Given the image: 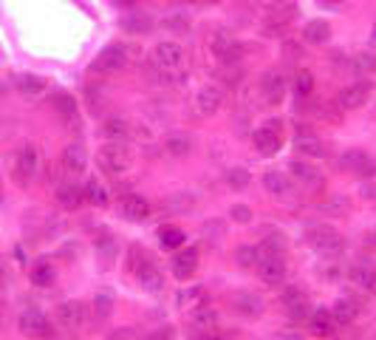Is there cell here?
Wrapping results in <instances>:
<instances>
[{
	"instance_id": "cell-1",
	"label": "cell",
	"mask_w": 376,
	"mask_h": 340,
	"mask_svg": "<svg viewBox=\"0 0 376 340\" xmlns=\"http://www.w3.org/2000/svg\"><path fill=\"white\" fill-rule=\"evenodd\" d=\"M153 62H156L159 72H165L167 77L179 80V77H184V74H187L190 57H187V51H184L179 43L165 40V43H159V46L153 48Z\"/></svg>"
},
{
	"instance_id": "cell-2",
	"label": "cell",
	"mask_w": 376,
	"mask_h": 340,
	"mask_svg": "<svg viewBox=\"0 0 376 340\" xmlns=\"http://www.w3.org/2000/svg\"><path fill=\"white\" fill-rule=\"evenodd\" d=\"M306 241H309V247H314V250L323 252V255H337V252L342 250L340 233L331 230V227H326V224L309 227V230H306Z\"/></svg>"
},
{
	"instance_id": "cell-3",
	"label": "cell",
	"mask_w": 376,
	"mask_h": 340,
	"mask_svg": "<svg viewBox=\"0 0 376 340\" xmlns=\"http://www.w3.org/2000/svg\"><path fill=\"white\" fill-rule=\"evenodd\" d=\"M97 162H99V168H102L108 176H119V173L127 170L130 156H127V151H125L119 142H108V145H102Z\"/></svg>"
},
{
	"instance_id": "cell-4",
	"label": "cell",
	"mask_w": 376,
	"mask_h": 340,
	"mask_svg": "<svg viewBox=\"0 0 376 340\" xmlns=\"http://www.w3.org/2000/svg\"><path fill=\"white\" fill-rule=\"evenodd\" d=\"M125 65H127V48L119 46V43H111L94 60V72H99V74H116V72H122Z\"/></svg>"
},
{
	"instance_id": "cell-5",
	"label": "cell",
	"mask_w": 376,
	"mask_h": 340,
	"mask_svg": "<svg viewBox=\"0 0 376 340\" xmlns=\"http://www.w3.org/2000/svg\"><path fill=\"white\" fill-rule=\"evenodd\" d=\"M37 168H40V154L34 145H23L15 156V179L20 184H29L34 176H37Z\"/></svg>"
},
{
	"instance_id": "cell-6",
	"label": "cell",
	"mask_w": 376,
	"mask_h": 340,
	"mask_svg": "<svg viewBox=\"0 0 376 340\" xmlns=\"http://www.w3.org/2000/svg\"><path fill=\"white\" fill-rule=\"evenodd\" d=\"M252 142H255V148H258L263 156H274V154L280 151V122L272 119V122H266L263 128H258V130L252 133Z\"/></svg>"
},
{
	"instance_id": "cell-7",
	"label": "cell",
	"mask_w": 376,
	"mask_h": 340,
	"mask_svg": "<svg viewBox=\"0 0 376 340\" xmlns=\"http://www.w3.org/2000/svg\"><path fill=\"white\" fill-rule=\"evenodd\" d=\"M258 276H260V281L269 284V287L283 284V278H286V261H283V255H269V252H263V255L258 258Z\"/></svg>"
},
{
	"instance_id": "cell-8",
	"label": "cell",
	"mask_w": 376,
	"mask_h": 340,
	"mask_svg": "<svg viewBox=\"0 0 376 340\" xmlns=\"http://www.w3.org/2000/svg\"><path fill=\"white\" fill-rule=\"evenodd\" d=\"M20 332L26 334V337H34V340H43V337H48L51 334V320L40 312V309H26L23 315H20Z\"/></svg>"
},
{
	"instance_id": "cell-9",
	"label": "cell",
	"mask_w": 376,
	"mask_h": 340,
	"mask_svg": "<svg viewBox=\"0 0 376 340\" xmlns=\"http://www.w3.org/2000/svg\"><path fill=\"white\" fill-rule=\"evenodd\" d=\"M57 320L62 329H83L88 320V306L80 301H65L57 306Z\"/></svg>"
},
{
	"instance_id": "cell-10",
	"label": "cell",
	"mask_w": 376,
	"mask_h": 340,
	"mask_svg": "<svg viewBox=\"0 0 376 340\" xmlns=\"http://www.w3.org/2000/svg\"><path fill=\"white\" fill-rule=\"evenodd\" d=\"M133 269H136V281L141 284V290L159 292V290L165 287V276H162V269L153 264V258H141Z\"/></svg>"
},
{
	"instance_id": "cell-11",
	"label": "cell",
	"mask_w": 376,
	"mask_h": 340,
	"mask_svg": "<svg viewBox=\"0 0 376 340\" xmlns=\"http://www.w3.org/2000/svg\"><path fill=\"white\" fill-rule=\"evenodd\" d=\"M342 168L359 179H373L376 176V159L365 151H348L342 156Z\"/></svg>"
},
{
	"instance_id": "cell-12",
	"label": "cell",
	"mask_w": 376,
	"mask_h": 340,
	"mask_svg": "<svg viewBox=\"0 0 376 340\" xmlns=\"http://www.w3.org/2000/svg\"><path fill=\"white\" fill-rule=\"evenodd\" d=\"M209 48H212V54H215L221 62H235L238 54H241V46H238V40H235L230 32H215V34L209 37Z\"/></svg>"
},
{
	"instance_id": "cell-13",
	"label": "cell",
	"mask_w": 376,
	"mask_h": 340,
	"mask_svg": "<svg viewBox=\"0 0 376 340\" xmlns=\"http://www.w3.org/2000/svg\"><path fill=\"white\" fill-rule=\"evenodd\" d=\"M368 100H370V86H368V83H351V86H345V88L340 91V97H337V102H340L342 111H356V108H362Z\"/></svg>"
},
{
	"instance_id": "cell-14",
	"label": "cell",
	"mask_w": 376,
	"mask_h": 340,
	"mask_svg": "<svg viewBox=\"0 0 376 340\" xmlns=\"http://www.w3.org/2000/svg\"><path fill=\"white\" fill-rule=\"evenodd\" d=\"M221 105H223V94H221L215 86H204V88L195 94V111H198L201 116H212V114H218Z\"/></svg>"
},
{
	"instance_id": "cell-15",
	"label": "cell",
	"mask_w": 376,
	"mask_h": 340,
	"mask_svg": "<svg viewBox=\"0 0 376 340\" xmlns=\"http://www.w3.org/2000/svg\"><path fill=\"white\" fill-rule=\"evenodd\" d=\"M195 266H198V252L195 250H179L176 255H173V276L176 278H181V281H187V278H193L195 276Z\"/></svg>"
},
{
	"instance_id": "cell-16",
	"label": "cell",
	"mask_w": 376,
	"mask_h": 340,
	"mask_svg": "<svg viewBox=\"0 0 376 340\" xmlns=\"http://www.w3.org/2000/svg\"><path fill=\"white\" fill-rule=\"evenodd\" d=\"M260 91H263V100L269 105H277L283 97H286V77L277 74V72H269L263 80H260Z\"/></svg>"
},
{
	"instance_id": "cell-17",
	"label": "cell",
	"mask_w": 376,
	"mask_h": 340,
	"mask_svg": "<svg viewBox=\"0 0 376 340\" xmlns=\"http://www.w3.org/2000/svg\"><path fill=\"white\" fill-rule=\"evenodd\" d=\"M122 216H125L127 222H144V219L150 216V204H147V198L139 196V193L125 196V198H122Z\"/></svg>"
},
{
	"instance_id": "cell-18",
	"label": "cell",
	"mask_w": 376,
	"mask_h": 340,
	"mask_svg": "<svg viewBox=\"0 0 376 340\" xmlns=\"http://www.w3.org/2000/svg\"><path fill=\"white\" fill-rule=\"evenodd\" d=\"M212 332H218V312L201 304L193 312V334H212Z\"/></svg>"
},
{
	"instance_id": "cell-19",
	"label": "cell",
	"mask_w": 376,
	"mask_h": 340,
	"mask_svg": "<svg viewBox=\"0 0 376 340\" xmlns=\"http://www.w3.org/2000/svg\"><path fill=\"white\" fill-rule=\"evenodd\" d=\"M294 148L300 151V154H309V156H323L326 154V145H323V140L317 133H312V130H297V136H294Z\"/></svg>"
},
{
	"instance_id": "cell-20",
	"label": "cell",
	"mask_w": 376,
	"mask_h": 340,
	"mask_svg": "<svg viewBox=\"0 0 376 340\" xmlns=\"http://www.w3.org/2000/svg\"><path fill=\"white\" fill-rule=\"evenodd\" d=\"M263 309H266V304H263L260 295H255V292H241V295H235V312H241L244 318H260Z\"/></svg>"
},
{
	"instance_id": "cell-21",
	"label": "cell",
	"mask_w": 376,
	"mask_h": 340,
	"mask_svg": "<svg viewBox=\"0 0 376 340\" xmlns=\"http://www.w3.org/2000/svg\"><path fill=\"white\" fill-rule=\"evenodd\" d=\"M60 162H62V168H65L68 173H83V170H85V165H88L85 148H83V145H68V148L62 151Z\"/></svg>"
},
{
	"instance_id": "cell-22",
	"label": "cell",
	"mask_w": 376,
	"mask_h": 340,
	"mask_svg": "<svg viewBox=\"0 0 376 340\" xmlns=\"http://www.w3.org/2000/svg\"><path fill=\"white\" fill-rule=\"evenodd\" d=\"M309 329H312V334H317V337L334 334L337 323H334V318H331V309H314V312L309 315Z\"/></svg>"
},
{
	"instance_id": "cell-23",
	"label": "cell",
	"mask_w": 376,
	"mask_h": 340,
	"mask_svg": "<svg viewBox=\"0 0 376 340\" xmlns=\"http://www.w3.org/2000/svg\"><path fill=\"white\" fill-rule=\"evenodd\" d=\"M291 176H294L297 182H303L306 187H320V184H323L320 170H317L314 165H309V162H291Z\"/></svg>"
},
{
	"instance_id": "cell-24",
	"label": "cell",
	"mask_w": 376,
	"mask_h": 340,
	"mask_svg": "<svg viewBox=\"0 0 376 340\" xmlns=\"http://www.w3.org/2000/svg\"><path fill=\"white\" fill-rule=\"evenodd\" d=\"M303 37H306V43H312V46H323V43H328V37H331V26H328L326 20H309Z\"/></svg>"
},
{
	"instance_id": "cell-25",
	"label": "cell",
	"mask_w": 376,
	"mask_h": 340,
	"mask_svg": "<svg viewBox=\"0 0 376 340\" xmlns=\"http://www.w3.org/2000/svg\"><path fill=\"white\" fill-rule=\"evenodd\" d=\"M184 230L181 227H173V224H165V227H159V244L165 247V250H181L184 247Z\"/></svg>"
},
{
	"instance_id": "cell-26",
	"label": "cell",
	"mask_w": 376,
	"mask_h": 340,
	"mask_svg": "<svg viewBox=\"0 0 376 340\" xmlns=\"http://www.w3.org/2000/svg\"><path fill=\"white\" fill-rule=\"evenodd\" d=\"M165 151L170 156H187L193 151V140L187 133H170L167 140H165Z\"/></svg>"
},
{
	"instance_id": "cell-27",
	"label": "cell",
	"mask_w": 376,
	"mask_h": 340,
	"mask_svg": "<svg viewBox=\"0 0 376 340\" xmlns=\"http://www.w3.org/2000/svg\"><path fill=\"white\" fill-rule=\"evenodd\" d=\"M15 86H18L26 97H37V94L46 91V80L37 77V74H18V77H15Z\"/></svg>"
},
{
	"instance_id": "cell-28",
	"label": "cell",
	"mask_w": 376,
	"mask_h": 340,
	"mask_svg": "<svg viewBox=\"0 0 376 340\" xmlns=\"http://www.w3.org/2000/svg\"><path fill=\"white\" fill-rule=\"evenodd\" d=\"M83 198H85V190L77 184H60V190H57V201L62 208H77Z\"/></svg>"
},
{
	"instance_id": "cell-29",
	"label": "cell",
	"mask_w": 376,
	"mask_h": 340,
	"mask_svg": "<svg viewBox=\"0 0 376 340\" xmlns=\"http://www.w3.org/2000/svg\"><path fill=\"white\" fill-rule=\"evenodd\" d=\"M283 304H286V309L291 312V318H303V315H309L306 298H303V292H300V290H288V292L283 295Z\"/></svg>"
},
{
	"instance_id": "cell-30",
	"label": "cell",
	"mask_w": 376,
	"mask_h": 340,
	"mask_svg": "<svg viewBox=\"0 0 376 340\" xmlns=\"http://www.w3.org/2000/svg\"><path fill=\"white\" fill-rule=\"evenodd\" d=\"M351 281L362 290H373L376 287V269H370L365 264H356V266H351Z\"/></svg>"
},
{
	"instance_id": "cell-31",
	"label": "cell",
	"mask_w": 376,
	"mask_h": 340,
	"mask_svg": "<svg viewBox=\"0 0 376 340\" xmlns=\"http://www.w3.org/2000/svg\"><path fill=\"white\" fill-rule=\"evenodd\" d=\"M54 111H57L65 122H74V119H77V102H74L71 94H57V97H54Z\"/></svg>"
},
{
	"instance_id": "cell-32",
	"label": "cell",
	"mask_w": 376,
	"mask_h": 340,
	"mask_svg": "<svg viewBox=\"0 0 376 340\" xmlns=\"http://www.w3.org/2000/svg\"><path fill=\"white\" fill-rule=\"evenodd\" d=\"M204 298H207L204 287H187V290L179 292V306H184V309H198V306L204 304Z\"/></svg>"
},
{
	"instance_id": "cell-33",
	"label": "cell",
	"mask_w": 376,
	"mask_h": 340,
	"mask_svg": "<svg viewBox=\"0 0 376 340\" xmlns=\"http://www.w3.org/2000/svg\"><path fill=\"white\" fill-rule=\"evenodd\" d=\"M331 318H334L337 326H348V323L356 318V306H354L351 301H337V304L331 306Z\"/></svg>"
},
{
	"instance_id": "cell-34",
	"label": "cell",
	"mask_w": 376,
	"mask_h": 340,
	"mask_svg": "<svg viewBox=\"0 0 376 340\" xmlns=\"http://www.w3.org/2000/svg\"><path fill=\"white\" fill-rule=\"evenodd\" d=\"M263 187H266L272 196H283V193L288 190V182H286V176H283L280 170H269V173H263Z\"/></svg>"
},
{
	"instance_id": "cell-35",
	"label": "cell",
	"mask_w": 376,
	"mask_h": 340,
	"mask_svg": "<svg viewBox=\"0 0 376 340\" xmlns=\"http://www.w3.org/2000/svg\"><path fill=\"white\" fill-rule=\"evenodd\" d=\"M122 29H125L127 34H144V32L150 29V18H144V15H136V12H130L127 18H122Z\"/></svg>"
},
{
	"instance_id": "cell-36",
	"label": "cell",
	"mask_w": 376,
	"mask_h": 340,
	"mask_svg": "<svg viewBox=\"0 0 376 340\" xmlns=\"http://www.w3.org/2000/svg\"><path fill=\"white\" fill-rule=\"evenodd\" d=\"M312 91H314V77H312V72H297V77H294V94H297L300 100H306V97H312Z\"/></svg>"
},
{
	"instance_id": "cell-37",
	"label": "cell",
	"mask_w": 376,
	"mask_h": 340,
	"mask_svg": "<svg viewBox=\"0 0 376 340\" xmlns=\"http://www.w3.org/2000/svg\"><path fill=\"white\" fill-rule=\"evenodd\" d=\"M127 130H130V125L125 122V119H119V116H113V119H108L105 125H102V133L108 136V140H122V136H127Z\"/></svg>"
},
{
	"instance_id": "cell-38",
	"label": "cell",
	"mask_w": 376,
	"mask_h": 340,
	"mask_svg": "<svg viewBox=\"0 0 376 340\" xmlns=\"http://www.w3.org/2000/svg\"><path fill=\"white\" fill-rule=\"evenodd\" d=\"M258 258H260V252H258L255 247H241V250L235 252V264H238L241 269H252V266H258Z\"/></svg>"
},
{
	"instance_id": "cell-39",
	"label": "cell",
	"mask_w": 376,
	"mask_h": 340,
	"mask_svg": "<svg viewBox=\"0 0 376 340\" xmlns=\"http://www.w3.org/2000/svg\"><path fill=\"white\" fill-rule=\"evenodd\" d=\"M193 204H195V198H193L190 193H173V196L165 201V208L176 213V210H190Z\"/></svg>"
},
{
	"instance_id": "cell-40",
	"label": "cell",
	"mask_w": 376,
	"mask_h": 340,
	"mask_svg": "<svg viewBox=\"0 0 376 340\" xmlns=\"http://www.w3.org/2000/svg\"><path fill=\"white\" fill-rule=\"evenodd\" d=\"M32 281H34L37 287H51V284H54V269H51L48 264H37V266L32 269Z\"/></svg>"
},
{
	"instance_id": "cell-41",
	"label": "cell",
	"mask_w": 376,
	"mask_h": 340,
	"mask_svg": "<svg viewBox=\"0 0 376 340\" xmlns=\"http://www.w3.org/2000/svg\"><path fill=\"white\" fill-rule=\"evenodd\" d=\"M85 198H88L91 204H97V208H102V204H108V190H105L99 182H88V187H85Z\"/></svg>"
},
{
	"instance_id": "cell-42",
	"label": "cell",
	"mask_w": 376,
	"mask_h": 340,
	"mask_svg": "<svg viewBox=\"0 0 376 340\" xmlns=\"http://www.w3.org/2000/svg\"><path fill=\"white\" fill-rule=\"evenodd\" d=\"M227 182H230L232 190H241V187H246V184L252 182V176H249V170H244V168H232V170H227Z\"/></svg>"
},
{
	"instance_id": "cell-43",
	"label": "cell",
	"mask_w": 376,
	"mask_h": 340,
	"mask_svg": "<svg viewBox=\"0 0 376 340\" xmlns=\"http://www.w3.org/2000/svg\"><path fill=\"white\" fill-rule=\"evenodd\" d=\"M283 247H286V241H283V236L280 233H266L263 236V252H269V255H280L283 252Z\"/></svg>"
},
{
	"instance_id": "cell-44",
	"label": "cell",
	"mask_w": 376,
	"mask_h": 340,
	"mask_svg": "<svg viewBox=\"0 0 376 340\" xmlns=\"http://www.w3.org/2000/svg\"><path fill=\"white\" fill-rule=\"evenodd\" d=\"M111 309H113V295H111V292H99V295H97V315H99V318H108Z\"/></svg>"
},
{
	"instance_id": "cell-45",
	"label": "cell",
	"mask_w": 376,
	"mask_h": 340,
	"mask_svg": "<svg viewBox=\"0 0 376 340\" xmlns=\"http://www.w3.org/2000/svg\"><path fill=\"white\" fill-rule=\"evenodd\" d=\"M356 68H362V72L373 74V72H376V54H370V51L356 54Z\"/></svg>"
},
{
	"instance_id": "cell-46",
	"label": "cell",
	"mask_w": 376,
	"mask_h": 340,
	"mask_svg": "<svg viewBox=\"0 0 376 340\" xmlns=\"http://www.w3.org/2000/svg\"><path fill=\"white\" fill-rule=\"evenodd\" d=\"M165 29H167V32H187L190 23H187V18H181V15H170V18H165Z\"/></svg>"
},
{
	"instance_id": "cell-47",
	"label": "cell",
	"mask_w": 376,
	"mask_h": 340,
	"mask_svg": "<svg viewBox=\"0 0 376 340\" xmlns=\"http://www.w3.org/2000/svg\"><path fill=\"white\" fill-rule=\"evenodd\" d=\"M230 213H232V219H235V222H241V224H246V222L252 219V210L246 208V204H235V208H232Z\"/></svg>"
},
{
	"instance_id": "cell-48",
	"label": "cell",
	"mask_w": 376,
	"mask_h": 340,
	"mask_svg": "<svg viewBox=\"0 0 376 340\" xmlns=\"http://www.w3.org/2000/svg\"><path fill=\"white\" fill-rule=\"evenodd\" d=\"M274 340H303V337L294 334V332H280V334H274Z\"/></svg>"
},
{
	"instance_id": "cell-49",
	"label": "cell",
	"mask_w": 376,
	"mask_h": 340,
	"mask_svg": "<svg viewBox=\"0 0 376 340\" xmlns=\"http://www.w3.org/2000/svg\"><path fill=\"white\" fill-rule=\"evenodd\" d=\"M362 193H365V198H376V187H373V184H365Z\"/></svg>"
},
{
	"instance_id": "cell-50",
	"label": "cell",
	"mask_w": 376,
	"mask_h": 340,
	"mask_svg": "<svg viewBox=\"0 0 376 340\" xmlns=\"http://www.w3.org/2000/svg\"><path fill=\"white\" fill-rule=\"evenodd\" d=\"M167 337H170V332H167V329H162V332H156L153 337H147V340H167Z\"/></svg>"
},
{
	"instance_id": "cell-51",
	"label": "cell",
	"mask_w": 376,
	"mask_h": 340,
	"mask_svg": "<svg viewBox=\"0 0 376 340\" xmlns=\"http://www.w3.org/2000/svg\"><path fill=\"white\" fill-rule=\"evenodd\" d=\"M116 4H119L122 9H133V6L139 4V0H116Z\"/></svg>"
},
{
	"instance_id": "cell-52",
	"label": "cell",
	"mask_w": 376,
	"mask_h": 340,
	"mask_svg": "<svg viewBox=\"0 0 376 340\" xmlns=\"http://www.w3.org/2000/svg\"><path fill=\"white\" fill-rule=\"evenodd\" d=\"M323 4H340V0H323Z\"/></svg>"
},
{
	"instance_id": "cell-53",
	"label": "cell",
	"mask_w": 376,
	"mask_h": 340,
	"mask_svg": "<svg viewBox=\"0 0 376 340\" xmlns=\"http://www.w3.org/2000/svg\"><path fill=\"white\" fill-rule=\"evenodd\" d=\"M373 40H376V26H373Z\"/></svg>"
},
{
	"instance_id": "cell-54",
	"label": "cell",
	"mask_w": 376,
	"mask_h": 340,
	"mask_svg": "<svg viewBox=\"0 0 376 340\" xmlns=\"http://www.w3.org/2000/svg\"><path fill=\"white\" fill-rule=\"evenodd\" d=\"M221 340H232V337H221Z\"/></svg>"
},
{
	"instance_id": "cell-55",
	"label": "cell",
	"mask_w": 376,
	"mask_h": 340,
	"mask_svg": "<svg viewBox=\"0 0 376 340\" xmlns=\"http://www.w3.org/2000/svg\"><path fill=\"white\" fill-rule=\"evenodd\" d=\"M209 4H218V0H209Z\"/></svg>"
}]
</instances>
